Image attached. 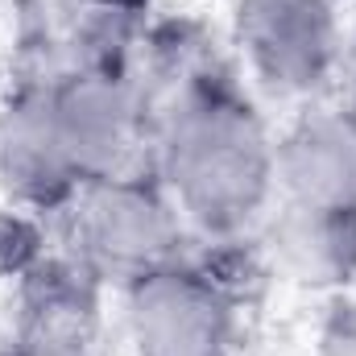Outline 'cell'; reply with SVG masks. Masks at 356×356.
Returning a JSON list of instances; mask_svg holds the SVG:
<instances>
[{
	"instance_id": "1",
	"label": "cell",
	"mask_w": 356,
	"mask_h": 356,
	"mask_svg": "<svg viewBox=\"0 0 356 356\" xmlns=\"http://www.w3.org/2000/svg\"><path fill=\"white\" fill-rule=\"evenodd\" d=\"M162 170L178 207L211 228H241L273 186V145L257 112L224 88H199L175 108Z\"/></svg>"
},
{
	"instance_id": "2",
	"label": "cell",
	"mask_w": 356,
	"mask_h": 356,
	"mask_svg": "<svg viewBox=\"0 0 356 356\" xmlns=\"http://www.w3.org/2000/svg\"><path fill=\"white\" fill-rule=\"evenodd\" d=\"M175 207L145 182L104 178L91 182L75 220L79 253L99 277H116L124 286L141 282L154 269L175 266L178 253Z\"/></svg>"
},
{
	"instance_id": "3",
	"label": "cell",
	"mask_w": 356,
	"mask_h": 356,
	"mask_svg": "<svg viewBox=\"0 0 356 356\" xmlns=\"http://www.w3.org/2000/svg\"><path fill=\"white\" fill-rule=\"evenodd\" d=\"M129 336L137 356H228L232 302L211 277L175 261L129 286Z\"/></svg>"
},
{
	"instance_id": "4",
	"label": "cell",
	"mask_w": 356,
	"mask_h": 356,
	"mask_svg": "<svg viewBox=\"0 0 356 356\" xmlns=\"http://www.w3.org/2000/svg\"><path fill=\"white\" fill-rule=\"evenodd\" d=\"M46 88H50L54 120H58L67 158L79 175V186L116 178L129 145H133V133H137L133 88L108 67L75 71Z\"/></svg>"
},
{
	"instance_id": "5",
	"label": "cell",
	"mask_w": 356,
	"mask_h": 356,
	"mask_svg": "<svg viewBox=\"0 0 356 356\" xmlns=\"http://www.w3.org/2000/svg\"><path fill=\"white\" fill-rule=\"evenodd\" d=\"M241 42L269 88L311 91L336 58L332 0H241Z\"/></svg>"
},
{
	"instance_id": "6",
	"label": "cell",
	"mask_w": 356,
	"mask_h": 356,
	"mask_svg": "<svg viewBox=\"0 0 356 356\" xmlns=\"http://www.w3.org/2000/svg\"><path fill=\"white\" fill-rule=\"evenodd\" d=\"M273 178L290 207L356 220V124L344 112H307L273 149Z\"/></svg>"
},
{
	"instance_id": "7",
	"label": "cell",
	"mask_w": 356,
	"mask_h": 356,
	"mask_svg": "<svg viewBox=\"0 0 356 356\" xmlns=\"http://www.w3.org/2000/svg\"><path fill=\"white\" fill-rule=\"evenodd\" d=\"M0 178L29 203H58L79 191L67 158L50 88H25L0 112Z\"/></svg>"
},
{
	"instance_id": "8",
	"label": "cell",
	"mask_w": 356,
	"mask_h": 356,
	"mask_svg": "<svg viewBox=\"0 0 356 356\" xmlns=\"http://www.w3.org/2000/svg\"><path fill=\"white\" fill-rule=\"evenodd\" d=\"M353 224L356 220H327L298 207L273 224V253L298 282H332L353 261Z\"/></svg>"
},
{
	"instance_id": "9",
	"label": "cell",
	"mask_w": 356,
	"mask_h": 356,
	"mask_svg": "<svg viewBox=\"0 0 356 356\" xmlns=\"http://www.w3.org/2000/svg\"><path fill=\"white\" fill-rule=\"evenodd\" d=\"M8 356H95L83 307L46 302L42 311H33V319L25 323Z\"/></svg>"
},
{
	"instance_id": "10",
	"label": "cell",
	"mask_w": 356,
	"mask_h": 356,
	"mask_svg": "<svg viewBox=\"0 0 356 356\" xmlns=\"http://www.w3.org/2000/svg\"><path fill=\"white\" fill-rule=\"evenodd\" d=\"M323 356H356V319H340V323L327 332Z\"/></svg>"
},
{
	"instance_id": "11",
	"label": "cell",
	"mask_w": 356,
	"mask_h": 356,
	"mask_svg": "<svg viewBox=\"0 0 356 356\" xmlns=\"http://www.w3.org/2000/svg\"><path fill=\"white\" fill-rule=\"evenodd\" d=\"M13 241H17V224L0 220V245H13ZM8 266H17V249H0V273Z\"/></svg>"
},
{
	"instance_id": "12",
	"label": "cell",
	"mask_w": 356,
	"mask_h": 356,
	"mask_svg": "<svg viewBox=\"0 0 356 356\" xmlns=\"http://www.w3.org/2000/svg\"><path fill=\"white\" fill-rule=\"evenodd\" d=\"M344 116L356 124V58H353V75H348V104H344Z\"/></svg>"
},
{
	"instance_id": "13",
	"label": "cell",
	"mask_w": 356,
	"mask_h": 356,
	"mask_svg": "<svg viewBox=\"0 0 356 356\" xmlns=\"http://www.w3.org/2000/svg\"><path fill=\"white\" fill-rule=\"evenodd\" d=\"M83 4H95V8H124V4H133V0H83Z\"/></svg>"
}]
</instances>
